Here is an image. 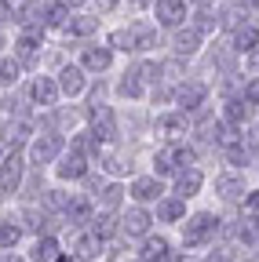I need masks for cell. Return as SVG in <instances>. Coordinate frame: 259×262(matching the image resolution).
<instances>
[{
    "instance_id": "47",
    "label": "cell",
    "mask_w": 259,
    "mask_h": 262,
    "mask_svg": "<svg viewBox=\"0 0 259 262\" xmlns=\"http://www.w3.org/2000/svg\"><path fill=\"white\" fill-rule=\"evenodd\" d=\"M0 262H22L18 255H4V258H0Z\"/></svg>"
},
{
    "instance_id": "20",
    "label": "cell",
    "mask_w": 259,
    "mask_h": 262,
    "mask_svg": "<svg viewBox=\"0 0 259 262\" xmlns=\"http://www.w3.org/2000/svg\"><path fill=\"white\" fill-rule=\"evenodd\" d=\"M255 48H259V29H255V26H237V29H234V51L248 55V51H255Z\"/></svg>"
},
{
    "instance_id": "27",
    "label": "cell",
    "mask_w": 259,
    "mask_h": 262,
    "mask_svg": "<svg viewBox=\"0 0 259 262\" xmlns=\"http://www.w3.org/2000/svg\"><path fill=\"white\" fill-rule=\"evenodd\" d=\"M33 258H37V262H55V258H58V241L48 237V233L37 237V244H33Z\"/></svg>"
},
{
    "instance_id": "36",
    "label": "cell",
    "mask_w": 259,
    "mask_h": 262,
    "mask_svg": "<svg viewBox=\"0 0 259 262\" xmlns=\"http://www.w3.org/2000/svg\"><path fill=\"white\" fill-rule=\"evenodd\" d=\"M193 29H197L201 37L215 29V18H212V11H208V8H197V15H193Z\"/></svg>"
},
{
    "instance_id": "33",
    "label": "cell",
    "mask_w": 259,
    "mask_h": 262,
    "mask_svg": "<svg viewBox=\"0 0 259 262\" xmlns=\"http://www.w3.org/2000/svg\"><path fill=\"white\" fill-rule=\"evenodd\" d=\"M4 135H8V146H18V142L29 135V120H26V117H18L15 124H8V131H4Z\"/></svg>"
},
{
    "instance_id": "28",
    "label": "cell",
    "mask_w": 259,
    "mask_h": 262,
    "mask_svg": "<svg viewBox=\"0 0 259 262\" xmlns=\"http://www.w3.org/2000/svg\"><path fill=\"white\" fill-rule=\"evenodd\" d=\"M66 219L70 222H91V204H88V196H70V208H66Z\"/></svg>"
},
{
    "instance_id": "43",
    "label": "cell",
    "mask_w": 259,
    "mask_h": 262,
    "mask_svg": "<svg viewBox=\"0 0 259 262\" xmlns=\"http://www.w3.org/2000/svg\"><path fill=\"white\" fill-rule=\"evenodd\" d=\"M62 4H66V8H84L88 0H62Z\"/></svg>"
},
{
    "instance_id": "31",
    "label": "cell",
    "mask_w": 259,
    "mask_h": 262,
    "mask_svg": "<svg viewBox=\"0 0 259 262\" xmlns=\"http://www.w3.org/2000/svg\"><path fill=\"white\" fill-rule=\"evenodd\" d=\"M18 237H22V226H15L11 219H8V222H0V251L15 248V244H18Z\"/></svg>"
},
{
    "instance_id": "18",
    "label": "cell",
    "mask_w": 259,
    "mask_h": 262,
    "mask_svg": "<svg viewBox=\"0 0 259 262\" xmlns=\"http://www.w3.org/2000/svg\"><path fill=\"white\" fill-rule=\"evenodd\" d=\"M58 91L62 95H81L84 91V70L81 66H66V70L58 73Z\"/></svg>"
},
{
    "instance_id": "41",
    "label": "cell",
    "mask_w": 259,
    "mask_h": 262,
    "mask_svg": "<svg viewBox=\"0 0 259 262\" xmlns=\"http://www.w3.org/2000/svg\"><path fill=\"white\" fill-rule=\"evenodd\" d=\"M15 15V4H8V0H0V22H8Z\"/></svg>"
},
{
    "instance_id": "12",
    "label": "cell",
    "mask_w": 259,
    "mask_h": 262,
    "mask_svg": "<svg viewBox=\"0 0 259 262\" xmlns=\"http://www.w3.org/2000/svg\"><path fill=\"white\" fill-rule=\"evenodd\" d=\"M18 26H37L44 22V4L41 0H15V15H11Z\"/></svg>"
},
{
    "instance_id": "10",
    "label": "cell",
    "mask_w": 259,
    "mask_h": 262,
    "mask_svg": "<svg viewBox=\"0 0 259 262\" xmlns=\"http://www.w3.org/2000/svg\"><path fill=\"white\" fill-rule=\"evenodd\" d=\"M91 131L99 135V142H110L113 135H117V120H113V110H106V106H91Z\"/></svg>"
},
{
    "instance_id": "15",
    "label": "cell",
    "mask_w": 259,
    "mask_h": 262,
    "mask_svg": "<svg viewBox=\"0 0 259 262\" xmlns=\"http://www.w3.org/2000/svg\"><path fill=\"white\" fill-rule=\"evenodd\" d=\"M99 251H103V241L95 237V233H77V237H73V258H77V262L99 258Z\"/></svg>"
},
{
    "instance_id": "3",
    "label": "cell",
    "mask_w": 259,
    "mask_h": 262,
    "mask_svg": "<svg viewBox=\"0 0 259 262\" xmlns=\"http://www.w3.org/2000/svg\"><path fill=\"white\" fill-rule=\"evenodd\" d=\"M205 98H208V88H205V84H197V80H186V84H179V88H175V106H179L183 113L201 110V106H205Z\"/></svg>"
},
{
    "instance_id": "40",
    "label": "cell",
    "mask_w": 259,
    "mask_h": 262,
    "mask_svg": "<svg viewBox=\"0 0 259 262\" xmlns=\"http://www.w3.org/2000/svg\"><path fill=\"white\" fill-rule=\"evenodd\" d=\"M241 142H245V149H255V153H259V127H252V131H248V135H245Z\"/></svg>"
},
{
    "instance_id": "32",
    "label": "cell",
    "mask_w": 259,
    "mask_h": 262,
    "mask_svg": "<svg viewBox=\"0 0 259 262\" xmlns=\"http://www.w3.org/2000/svg\"><path fill=\"white\" fill-rule=\"evenodd\" d=\"M66 18H70V8L62 4V0L44 8V26H66Z\"/></svg>"
},
{
    "instance_id": "2",
    "label": "cell",
    "mask_w": 259,
    "mask_h": 262,
    "mask_svg": "<svg viewBox=\"0 0 259 262\" xmlns=\"http://www.w3.org/2000/svg\"><path fill=\"white\" fill-rule=\"evenodd\" d=\"M215 233H219V219L208 215V211H197V215H190L186 226H183V244H186V248H201V244H208Z\"/></svg>"
},
{
    "instance_id": "49",
    "label": "cell",
    "mask_w": 259,
    "mask_h": 262,
    "mask_svg": "<svg viewBox=\"0 0 259 262\" xmlns=\"http://www.w3.org/2000/svg\"><path fill=\"white\" fill-rule=\"evenodd\" d=\"M55 262H73V258H70V255H58V258H55Z\"/></svg>"
},
{
    "instance_id": "9",
    "label": "cell",
    "mask_w": 259,
    "mask_h": 262,
    "mask_svg": "<svg viewBox=\"0 0 259 262\" xmlns=\"http://www.w3.org/2000/svg\"><path fill=\"white\" fill-rule=\"evenodd\" d=\"M201 186H205V175L193 168V164H190V168H183V171L175 175V196H183V201L197 196V189H201Z\"/></svg>"
},
{
    "instance_id": "46",
    "label": "cell",
    "mask_w": 259,
    "mask_h": 262,
    "mask_svg": "<svg viewBox=\"0 0 259 262\" xmlns=\"http://www.w3.org/2000/svg\"><path fill=\"white\" fill-rule=\"evenodd\" d=\"M248 204H252V208L259 211V193H252V196H248Z\"/></svg>"
},
{
    "instance_id": "48",
    "label": "cell",
    "mask_w": 259,
    "mask_h": 262,
    "mask_svg": "<svg viewBox=\"0 0 259 262\" xmlns=\"http://www.w3.org/2000/svg\"><path fill=\"white\" fill-rule=\"evenodd\" d=\"M193 4H197V8H208V4H212V0H193Z\"/></svg>"
},
{
    "instance_id": "17",
    "label": "cell",
    "mask_w": 259,
    "mask_h": 262,
    "mask_svg": "<svg viewBox=\"0 0 259 262\" xmlns=\"http://www.w3.org/2000/svg\"><path fill=\"white\" fill-rule=\"evenodd\" d=\"M150 222H153V219H150V211H143V208H132V211L124 215L121 229H124L128 237H143L146 229H150Z\"/></svg>"
},
{
    "instance_id": "42",
    "label": "cell",
    "mask_w": 259,
    "mask_h": 262,
    "mask_svg": "<svg viewBox=\"0 0 259 262\" xmlns=\"http://www.w3.org/2000/svg\"><path fill=\"white\" fill-rule=\"evenodd\" d=\"M121 4V0H95V8H99V11H113Z\"/></svg>"
},
{
    "instance_id": "44",
    "label": "cell",
    "mask_w": 259,
    "mask_h": 262,
    "mask_svg": "<svg viewBox=\"0 0 259 262\" xmlns=\"http://www.w3.org/2000/svg\"><path fill=\"white\" fill-rule=\"evenodd\" d=\"M135 8H150V4H157V0H132Z\"/></svg>"
},
{
    "instance_id": "13",
    "label": "cell",
    "mask_w": 259,
    "mask_h": 262,
    "mask_svg": "<svg viewBox=\"0 0 259 262\" xmlns=\"http://www.w3.org/2000/svg\"><path fill=\"white\" fill-rule=\"evenodd\" d=\"M161 193H165V186H161L157 175H146V179H135V182H132V196H135V201H143V204L161 201Z\"/></svg>"
},
{
    "instance_id": "19",
    "label": "cell",
    "mask_w": 259,
    "mask_h": 262,
    "mask_svg": "<svg viewBox=\"0 0 259 262\" xmlns=\"http://www.w3.org/2000/svg\"><path fill=\"white\" fill-rule=\"evenodd\" d=\"M29 98H33V102H41V106H55V98H58V84H55V80H48V77H41V80L29 84Z\"/></svg>"
},
{
    "instance_id": "5",
    "label": "cell",
    "mask_w": 259,
    "mask_h": 262,
    "mask_svg": "<svg viewBox=\"0 0 259 262\" xmlns=\"http://www.w3.org/2000/svg\"><path fill=\"white\" fill-rule=\"evenodd\" d=\"M62 146L66 142H62V135H55V131L51 135H41V139H33V146H29V160L33 164H51L62 153Z\"/></svg>"
},
{
    "instance_id": "6",
    "label": "cell",
    "mask_w": 259,
    "mask_h": 262,
    "mask_svg": "<svg viewBox=\"0 0 259 262\" xmlns=\"http://www.w3.org/2000/svg\"><path fill=\"white\" fill-rule=\"evenodd\" d=\"M37 51H41V29H37V26H22L18 40H15V55H18V62L29 66V62L37 58Z\"/></svg>"
},
{
    "instance_id": "38",
    "label": "cell",
    "mask_w": 259,
    "mask_h": 262,
    "mask_svg": "<svg viewBox=\"0 0 259 262\" xmlns=\"http://www.w3.org/2000/svg\"><path fill=\"white\" fill-rule=\"evenodd\" d=\"M44 201H48V208H55V211H66V208H70V196L62 193V189H48Z\"/></svg>"
},
{
    "instance_id": "26",
    "label": "cell",
    "mask_w": 259,
    "mask_h": 262,
    "mask_svg": "<svg viewBox=\"0 0 259 262\" xmlns=\"http://www.w3.org/2000/svg\"><path fill=\"white\" fill-rule=\"evenodd\" d=\"M143 84H146V80L139 77V70H135V66H132V70H128V73H124V80L117 84V91H121V95H128V98H143V91H146Z\"/></svg>"
},
{
    "instance_id": "11",
    "label": "cell",
    "mask_w": 259,
    "mask_h": 262,
    "mask_svg": "<svg viewBox=\"0 0 259 262\" xmlns=\"http://www.w3.org/2000/svg\"><path fill=\"white\" fill-rule=\"evenodd\" d=\"M110 62H113V48H84L81 55V66L88 73H106Z\"/></svg>"
},
{
    "instance_id": "34",
    "label": "cell",
    "mask_w": 259,
    "mask_h": 262,
    "mask_svg": "<svg viewBox=\"0 0 259 262\" xmlns=\"http://www.w3.org/2000/svg\"><path fill=\"white\" fill-rule=\"evenodd\" d=\"M121 193H124V189H121L117 182H110V186L99 193V204H103V211H113V208L121 204Z\"/></svg>"
},
{
    "instance_id": "25",
    "label": "cell",
    "mask_w": 259,
    "mask_h": 262,
    "mask_svg": "<svg viewBox=\"0 0 259 262\" xmlns=\"http://www.w3.org/2000/svg\"><path fill=\"white\" fill-rule=\"evenodd\" d=\"M117 229H121V226H117V215H113V211H103V215H95V219H91V233L99 237V241L113 237Z\"/></svg>"
},
{
    "instance_id": "37",
    "label": "cell",
    "mask_w": 259,
    "mask_h": 262,
    "mask_svg": "<svg viewBox=\"0 0 259 262\" xmlns=\"http://www.w3.org/2000/svg\"><path fill=\"white\" fill-rule=\"evenodd\" d=\"M110 48H121V51H135V40H132V29H117L110 37Z\"/></svg>"
},
{
    "instance_id": "35",
    "label": "cell",
    "mask_w": 259,
    "mask_h": 262,
    "mask_svg": "<svg viewBox=\"0 0 259 262\" xmlns=\"http://www.w3.org/2000/svg\"><path fill=\"white\" fill-rule=\"evenodd\" d=\"M18 66H22V62H11V58H0V84H8V88H11V84L18 80Z\"/></svg>"
},
{
    "instance_id": "21",
    "label": "cell",
    "mask_w": 259,
    "mask_h": 262,
    "mask_svg": "<svg viewBox=\"0 0 259 262\" xmlns=\"http://www.w3.org/2000/svg\"><path fill=\"white\" fill-rule=\"evenodd\" d=\"M62 29H66L70 37H91V33L99 29V18H88V15H70Z\"/></svg>"
},
{
    "instance_id": "16",
    "label": "cell",
    "mask_w": 259,
    "mask_h": 262,
    "mask_svg": "<svg viewBox=\"0 0 259 262\" xmlns=\"http://www.w3.org/2000/svg\"><path fill=\"white\" fill-rule=\"evenodd\" d=\"M143 262H175L172 244H168L165 237H150V241L143 244Z\"/></svg>"
},
{
    "instance_id": "50",
    "label": "cell",
    "mask_w": 259,
    "mask_h": 262,
    "mask_svg": "<svg viewBox=\"0 0 259 262\" xmlns=\"http://www.w3.org/2000/svg\"><path fill=\"white\" fill-rule=\"evenodd\" d=\"M139 262H143V258H139Z\"/></svg>"
},
{
    "instance_id": "7",
    "label": "cell",
    "mask_w": 259,
    "mask_h": 262,
    "mask_svg": "<svg viewBox=\"0 0 259 262\" xmlns=\"http://www.w3.org/2000/svg\"><path fill=\"white\" fill-rule=\"evenodd\" d=\"M22 186V157L11 153L8 160H0V196H8Z\"/></svg>"
},
{
    "instance_id": "30",
    "label": "cell",
    "mask_w": 259,
    "mask_h": 262,
    "mask_svg": "<svg viewBox=\"0 0 259 262\" xmlns=\"http://www.w3.org/2000/svg\"><path fill=\"white\" fill-rule=\"evenodd\" d=\"M215 189H219V193L226 196V201H237V196L245 193V182H241L237 175H223V179L215 182Z\"/></svg>"
},
{
    "instance_id": "8",
    "label": "cell",
    "mask_w": 259,
    "mask_h": 262,
    "mask_svg": "<svg viewBox=\"0 0 259 262\" xmlns=\"http://www.w3.org/2000/svg\"><path fill=\"white\" fill-rule=\"evenodd\" d=\"M55 175H58V179H70V182L84 179V175H88V157H84L81 149H70L66 157L58 160V168H55Z\"/></svg>"
},
{
    "instance_id": "39",
    "label": "cell",
    "mask_w": 259,
    "mask_h": 262,
    "mask_svg": "<svg viewBox=\"0 0 259 262\" xmlns=\"http://www.w3.org/2000/svg\"><path fill=\"white\" fill-rule=\"evenodd\" d=\"M245 98H248V102H252V106H259V77L245 84Z\"/></svg>"
},
{
    "instance_id": "24",
    "label": "cell",
    "mask_w": 259,
    "mask_h": 262,
    "mask_svg": "<svg viewBox=\"0 0 259 262\" xmlns=\"http://www.w3.org/2000/svg\"><path fill=\"white\" fill-rule=\"evenodd\" d=\"M132 40H135V51H150V48H157V29L146 26V22H135L132 26Z\"/></svg>"
},
{
    "instance_id": "22",
    "label": "cell",
    "mask_w": 259,
    "mask_h": 262,
    "mask_svg": "<svg viewBox=\"0 0 259 262\" xmlns=\"http://www.w3.org/2000/svg\"><path fill=\"white\" fill-rule=\"evenodd\" d=\"M252 117V102L241 95V98H230V102H226V110H223V120H230V124H237L241 127V120H248Z\"/></svg>"
},
{
    "instance_id": "29",
    "label": "cell",
    "mask_w": 259,
    "mask_h": 262,
    "mask_svg": "<svg viewBox=\"0 0 259 262\" xmlns=\"http://www.w3.org/2000/svg\"><path fill=\"white\" fill-rule=\"evenodd\" d=\"M157 131H165V135L175 142V135H183V131H186V117L183 113H172V117H161L157 120Z\"/></svg>"
},
{
    "instance_id": "45",
    "label": "cell",
    "mask_w": 259,
    "mask_h": 262,
    "mask_svg": "<svg viewBox=\"0 0 259 262\" xmlns=\"http://www.w3.org/2000/svg\"><path fill=\"white\" fill-rule=\"evenodd\" d=\"M241 8H259V0H237Z\"/></svg>"
},
{
    "instance_id": "14",
    "label": "cell",
    "mask_w": 259,
    "mask_h": 262,
    "mask_svg": "<svg viewBox=\"0 0 259 262\" xmlns=\"http://www.w3.org/2000/svg\"><path fill=\"white\" fill-rule=\"evenodd\" d=\"M175 58H190V55H197V48H201V33L197 29H175Z\"/></svg>"
},
{
    "instance_id": "4",
    "label": "cell",
    "mask_w": 259,
    "mask_h": 262,
    "mask_svg": "<svg viewBox=\"0 0 259 262\" xmlns=\"http://www.w3.org/2000/svg\"><path fill=\"white\" fill-rule=\"evenodd\" d=\"M153 15H157V26L179 29L183 18H186V0H157V4H153Z\"/></svg>"
},
{
    "instance_id": "23",
    "label": "cell",
    "mask_w": 259,
    "mask_h": 262,
    "mask_svg": "<svg viewBox=\"0 0 259 262\" xmlns=\"http://www.w3.org/2000/svg\"><path fill=\"white\" fill-rule=\"evenodd\" d=\"M157 215L165 222H179L186 215V201L183 196H165V201H157Z\"/></svg>"
},
{
    "instance_id": "1",
    "label": "cell",
    "mask_w": 259,
    "mask_h": 262,
    "mask_svg": "<svg viewBox=\"0 0 259 262\" xmlns=\"http://www.w3.org/2000/svg\"><path fill=\"white\" fill-rule=\"evenodd\" d=\"M190 164H197V153H193V146L168 142L165 149L153 157V171H157V175H179L183 168H190Z\"/></svg>"
}]
</instances>
